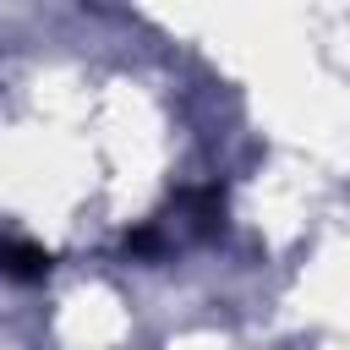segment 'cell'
Segmentation results:
<instances>
[{
	"mask_svg": "<svg viewBox=\"0 0 350 350\" xmlns=\"http://www.w3.org/2000/svg\"><path fill=\"white\" fill-rule=\"evenodd\" d=\"M0 273L5 279H44L49 273V252L16 235H0Z\"/></svg>",
	"mask_w": 350,
	"mask_h": 350,
	"instance_id": "obj_1",
	"label": "cell"
}]
</instances>
